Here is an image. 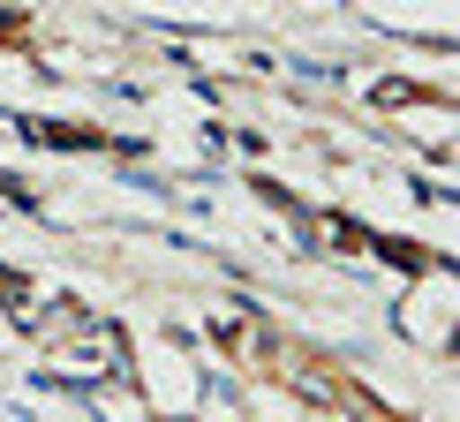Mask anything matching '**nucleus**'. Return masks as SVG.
<instances>
[]
</instances>
